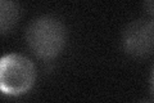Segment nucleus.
Listing matches in <instances>:
<instances>
[{
    "label": "nucleus",
    "instance_id": "obj_6",
    "mask_svg": "<svg viewBox=\"0 0 154 103\" xmlns=\"http://www.w3.org/2000/svg\"><path fill=\"white\" fill-rule=\"evenodd\" d=\"M150 89H152V93L154 95V66L152 68V73H150Z\"/></svg>",
    "mask_w": 154,
    "mask_h": 103
},
{
    "label": "nucleus",
    "instance_id": "obj_7",
    "mask_svg": "<svg viewBox=\"0 0 154 103\" xmlns=\"http://www.w3.org/2000/svg\"><path fill=\"white\" fill-rule=\"evenodd\" d=\"M144 103H149V102H144Z\"/></svg>",
    "mask_w": 154,
    "mask_h": 103
},
{
    "label": "nucleus",
    "instance_id": "obj_5",
    "mask_svg": "<svg viewBox=\"0 0 154 103\" xmlns=\"http://www.w3.org/2000/svg\"><path fill=\"white\" fill-rule=\"evenodd\" d=\"M144 8L146 9V12L150 14V16L154 17V0H152V2H145L144 3Z\"/></svg>",
    "mask_w": 154,
    "mask_h": 103
},
{
    "label": "nucleus",
    "instance_id": "obj_3",
    "mask_svg": "<svg viewBox=\"0 0 154 103\" xmlns=\"http://www.w3.org/2000/svg\"><path fill=\"white\" fill-rule=\"evenodd\" d=\"M121 47L134 58L150 56L154 50V21L148 18L130 21L122 30Z\"/></svg>",
    "mask_w": 154,
    "mask_h": 103
},
{
    "label": "nucleus",
    "instance_id": "obj_4",
    "mask_svg": "<svg viewBox=\"0 0 154 103\" xmlns=\"http://www.w3.org/2000/svg\"><path fill=\"white\" fill-rule=\"evenodd\" d=\"M19 14H21V9L17 3L9 2V0L0 2V32L2 35H5L7 32L13 30V27L18 22Z\"/></svg>",
    "mask_w": 154,
    "mask_h": 103
},
{
    "label": "nucleus",
    "instance_id": "obj_1",
    "mask_svg": "<svg viewBox=\"0 0 154 103\" xmlns=\"http://www.w3.org/2000/svg\"><path fill=\"white\" fill-rule=\"evenodd\" d=\"M26 43L40 60H53L63 50L67 30L60 19L53 16H40L32 19L26 28Z\"/></svg>",
    "mask_w": 154,
    "mask_h": 103
},
{
    "label": "nucleus",
    "instance_id": "obj_2",
    "mask_svg": "<svg viewBox=\"0 0 154 103\" xmlns=\"http://www.w3.org/2000/svg\"><path fill=\"white\" fill-rule=\"evenodd\" d=\"M36 80V68L31 60L11 53L0 62V88L4 94L19 95L31 89Z\"/></svg>",
    "mask_w": 154,
    "mask_h": 103
}]
</instances>
